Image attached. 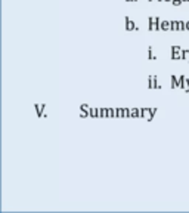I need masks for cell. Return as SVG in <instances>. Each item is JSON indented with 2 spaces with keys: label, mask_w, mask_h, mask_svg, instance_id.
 I'll return each instance as SVG.
<instances>
[{
  "label": "cell",
  "mask_w": 189,
  "mask_h": 213,
  "mask_svg": "<svg viewBox=\"0 0 189 213\" xmlns=\"http://www.w3.org/2000/svg\"><path fill=\"white\" fill-rule=\"evenodd\" d=\"M124 22H126V30L127 31H137V27L134 25V22L129 16H124Z\"/></svg>",
  "instance_id": "6da1fadb"
},
{
  "label": "cell",
  "mask_w": 189,
  "mask_h": 213,
  "mask_svg": "<svg viewBox=\"0 0 189 213\" xmlns=\"http://www.w3.org/2000/svg\"><path fill=\"white\" fill-rule=\"evenodd\" d=\"M151 110L152 108H149V107H142L140 108V117H144V118H149V115H151Z\"/></svg>",
  "instance_id": "7a4b0ae2"
},
{
  "label": "cell",
  "mask_w": 189,
  "mask_h": 213,
  "mask_svg": "<svg viewBox=\"0 0 189 213\" xmlns=\"http://www.w3.org/2000/svg\"><path fill=\"white\" fill-rule=\"evenodd\" d=\"M172 30V21H161V31Z\"/></svg>",
  "instance_id": "3957f363"
},
{
  "label": "cell",
  "mask_w": 189,
  "mask_h": 213,
  "mask_svg": "<svg viewBox=\"0 0 189 213\" xmlns=\"http://www.w3.org/2000/svg\"><path fill=\"white\" fill-rule=\"evenodd\" d=\"M130 115L132 118H139L140 117V108H130Z\"/></svg>",
  "instance_id": "277c9868"
},
{
  "label": "cell",
  "mask_w": 189,
  "mask_h": 213,
  "mask_svg": "<svg viewBox=\"0 0 189 213\" xmlns=\"http://www.w3.org/2000/svg\"><path fill=\"white\" fill-rule=\"evenodd\" d=\"M115 118H124V108L123 107L115 108Z\"/></svg>",
  "instance_id": "5b68a950"
},
{
  "label": "cell",
  "mask_w": 189,
  "mask_h": 213,
  "mask_svg": "<svg viewBox=\"0 0 189 213\" xmlns=\"http://www.w3.org/2000/svg\"><path fill=\"white\" fill-rule=\"evenodd\" d=\"M101 118H108V107H99Z\"/></svg>",
  "instance_id": "8992f818"
},
{
  "label": "cell",
  "mask_w": 189,
  "mask_h": 213,
  "mask_svg": "<svg viewBox=\"0 0 189 213\" xmlns=\"http://www.w3.org/2000/svg\"><path fill=\"white\" fill-rule=\"evenodd\" d=\"M148 24H149V25H148V30H149V31H155V22H154V18H152V16L148 18Z\"/></svg>",
  "instance_id": "52a82bcc"
},
{
  "label": "cell",
  "mask_w": 189,
  "mask_h": 213,
  "mask_svg": "<svg viewBox=\"0 0 189 213\" xmlns=\"http://www.w3.org/2000/svg\"><path fill=\"white\" fill-rule=\"evenodd\" d=\"M44 107H46V105H43V104L36 105V111H37V115H38V117H43V110H44Z\"/></svg>",
  "instance_id": "ba28073f"
},
{
  "label": "cell",
  "mask_w": 189,
  "mask_h": 213,
  "mask_svg": "<svg viewBox=\"0 0 189 213\" xmlns=\"http://www.w3.org/2000/svg\"><path fill=\"white\" fill-rule=\"evenodd\" d=\"M170 80H172V89H176V87H177V84H179V79H177L176 76H172V77H170Z\"/></svg>",
  "instance_id": "9c48e42d"
},
{
  "label": "cell",
  "mask_w": 189,
  "mask_h": 213,
  "mask_svg": "<svg viewBox=\"0 0 189 213\" xmlns=\"http://www.w3.org/2000/svg\"><path fill=\"white\" fill-rule=\"evenodd\" d=\"M172 59H183L182 51H179V52H172Z\"/></svg>",
  "instance_id": "30bf717a"
},
{
  "label": "cell",
  "mask_w": 189,
  "mask_h": 213,
  "mask_svg": "<svg viewBox=\"0 0 189 213\" xmlns=\"http://www.w3.org/2000/svg\"><path fill=\"white\" fill-rule=\"evenodd\" d=\"M185 80H186V77H185V76H180V77H179V84H177V89H183V87H185Z\"/></svg>",
  "instance_id": "8fae6325"
},
{
  "label": "cell",
  "mask_w": 189,
  "mask_h": 213,
  "mask_svg": "<svg viewBox=\"0 0 189 213\" xmlns=\"http://www.w3.org/2000/svg\"><path fill=\"white\" fill-rule=\"evenodd\" d=\"M154 22H155V31L161 30V19H160L158 16H155V18H154Z\"/></svg>",
  "instance_id": "7c38bea8"
},
{
  "label": "cell",
  "mask_w": 189,
  "mask_h": 213,
  "mask_svg": "<svg viewBox=\"0 0 189 213\" xmlns=\"http://www.w3.org/2000/svg\"><path fill=\"white\" fill-rule=\"evenodd\" d=\"M185 24H186V22H183V21H177V31H183V30H186Z\"/></svg>",
  "instance_id": "4fadbf2b"
},
{
  "label": "cell",
  "mask_w": 189,
  "mask_h": 213,
  "mask_svg": "<svg viewBox=\"0 0 189 213\" xmlns=\"http://www.w3.org/2000/svg\"><path fill=\"white\" fill-rule=\"evenodd\" d=\"M148 83H149V84H148L149 89H155V84H154V76H149V77H148Z\"/></svg>",
  "instance_id": "5bb4252c"
},
{
  "label": "cell",
  "mask_w": 189,
  "mask_h": 213,
  "mask_svg": "<svg viewBox=\"0 0 189 213\" xmlns=\"http://www.w3.org/2000/svg\"><path fill=\"white\" fill-rule=\"evenodd\" d=\"M182 56H183L185 61L189 62V49H183V51H182Z\"/></svg>",
  "instance_id": "9a60e30c"
},
{
  "label": "cell",
  "mask_w": 189,
  "mask_h": 213,
  "mask_svg": "<svg viewBox=\"0 0 189 213\" xmlns=\"http://www.w3.org/2000/svg\"><path fill=\"white\" fill-rule=\"evenodd\" d=\"M157 111H158V108H157V107H154V108L151 110V115H149V118H148V122H151V120H152V118H154V115L157 114Z\"/></svg>",
  "instance_id": "2e32d148"
},
{
  "label": "cell",
  "mask_w": 189,
  "mask_h": 213,
  "mask_svg": "<svg viewBox=\"0 0 189 213\" xmlns=\"http://www.w3.org/2000/svg\"><path fill=\"white\" fill-rule=\"evenodd\" d=\"M148 58H149V59H152V61H154V59H157V56L152 53V47H149V49H148Z\"/></svg>",
  "instance_id": "e0dca14e"
},
{
  "label": "cell",
  "mask_w": 189,
  "mask_h": 213,
  "mask_svg": "<svg viewBox=\"0 0 189 213\" xmlns=\"http://www.w3.org/2000/svg\"><path fill=\"white\" fill-rule=\"evenodd\" d=\"M129 117H132L130 115V108H124V118H129Z\"/></svg>",
  "instance_id": "ac0fdd59"
},
{
  "label": "cell",
  "mask_w": 189,
  "mask_h": 213,
  "mask_svg": "<svg viewBox=\"0 0 189 213\" xmlns=\"http://www.w3.org/2000/svg\"><path fill=\"white\" fill-rule=\"evenodd\" d=\"M183 90H185V92H189V79L185 80V87H183Z\"/></svg>",
  "instance_id": "d6986e66"
},
{
  "label": "cell",
  "mask_w": 189,
  "mask_h": 213,
  "mask_svg": "<svg viewBox=\"0 0 189 213\" xmlns=\"http://www.w3.org/2000/svg\"><path fill=\"white\" fill-rule=\"evenodd\" d=\"M172 3H173V6H180L183 3V0H173Z\"/></svg>",
  "instance_id": "ffe728a7"
},
{
  "label": "cell",
  "mask_w": 189,
  "mask_h": 213,
  "mask_svg": "<svg viewBox=\"0 0 189 213\" xmlns=\"http://www.w3.org/2000/svg\"><path fill=\"white\" fill-rule=\"evenodd\" d=\"M179 51H180L179 46H172V52H179Z\"/></svg>",
  "instance_id": "44dd1931"
},
{
  "label": "cell",
  "mask_w": 189,
  "mask_h": 213,
  "mask_svg": "<svg viewBox=\"0 0 189 213\" xmlns=\"http://www.w3.org/2000/svg\"><path fill=\"white\" fill-rule=\"evenodd\" d=\"M185 27H186V30H188V31H189V21H188V22H186V24H185Z\"/></svg>",
  "instance_id": "7402d4cb"
},
{
  "label": "cell",
  "mask_w": 189,
  "mask_h": 213,
  "mask_svg": "<svg viewBox=\"0 0 189 213\" xmlns=\"http://www.w3.org/2000/svg\"><path fill=\"white\" fill-rule=\"evenodd\" d=\"M126 2H137V0H126Z\"/></svg>",
  "instance_id": "603a6c76"
},
{
  "label": "cell",
  "mask_w": 189,
  "mask_h": 213,
  "mask_svg": "<svg viewBox=\"0 0 189 213\" xmlns=\"http://www.w3.org/2000/svg\"><path fill=\"white\" fill-rule=\"evenodd\" d=\"M165 2H173V0H165Z\"/></svg>",
  "instance_id": "cb8c5ba5"
},
{
  "label": "cell",
  "mask_w": 189,
  "mask_h": 213,
  "mask_svg": "<svg viewBox=\"0 0 189 213\" xmlns=\"http://www.w3.org/2000/svg\"><path fill=\"white\" fill-rule=\"evenodd\" d=\"M183 2H189V0H183Z\"/></svg>",
  "instance_id": "d4e9b609"
},
{
  "label": "cell",
  "mask_w": 189,
  "mask_h": 213,
  "mask_svg": "<svg viewBox=\"0 0 189 213\" xmlns=\"http://www.w3.org/2000/svg\"><path fill=\"white\" fill-rule=\"evenodd\" d=\"M158 2H162V0H158Z\"/></svg>",
  "instance_id": "484cf974"
},
{
  "label": "cell",
  "mask_w": 189,
  "mask_h": 213,
  "mask_svg": "<svg viewBox=\"0 0 189 213\" xmlns=\"http://www.w3.org/2000/svg\"><path fill=\"white\" fill-rule=\"evenodd\" d=\"M149 2H154V0H149Z\"/></svg>",
  "instance_id": "4316f807"
}]
</instances>
